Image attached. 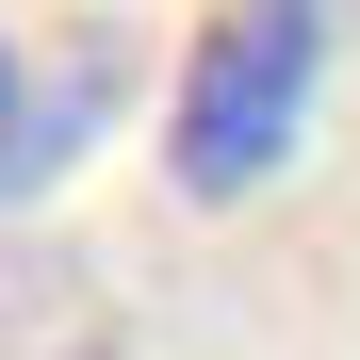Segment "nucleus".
<instances>
[{
    "mask_svg": "<svg viewBox=\"0 0 360 360\" xmlns=\"http://www.w3.org/2000/svg\"><path fill=\"white\" fill-rule=\"evenodd\" d=\"M311 66H328V17H295V0H229L197 33V66H180V115H164V164L180 197H262L311 131Z\"/></svg>",
    "mask_w": 360,
    "mask_h": 360,
    "instance_id": "obj_1",
    "label": "nucleus"
},
{
    "mask_svg": "<svg viewBox=\"0 0 360 360\" xmlns=\"http://www.w3.org/2000/svg\"><path fill=\"white\" fill-rule=\"evenodd\" d=\"M295 17H328V0H295Z\"/></svg>",
    "mask_w": 360,
    "mask_h": 360,
    "instance_id": "obj_2",
    "label": "nucleus"
}]
</instances>
